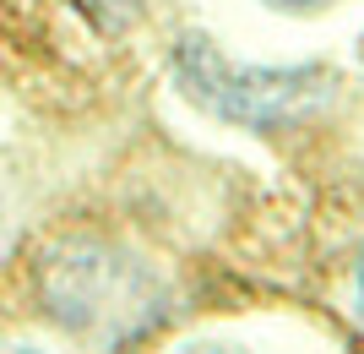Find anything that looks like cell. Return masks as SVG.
Listing matches in <instances>:
<instances>
[{"mask_svg":"<svg viewBox=\"0 0 364 354\" xmlns=\"http://www.w3.org/2000/svg\"><path fill=\"white\" fill-rule=\"evenodd\" d=\"M359 289H364V251H359Z\"/></svg>","mask_w":364,"mask_h":354,"instance_id":"cell-5","label":"cell"},{"mask_svg":"<svg viewBox=\"0 0 364 354\" xmlns=\"http://www.w3.org/2000/svg\"><path fill=\"white\" fill-rule=\"evenodd\" d=\"M71 6L87 16V28L104 33V38H120V33L147 11V0H71Z\"/></svg>","mask_w":364,"mask_h":354,"instance_id":"cell-2","label":"cell"},{"mask_svg":"<svg viewBox=\"0 0 364 354\" xmlns=\"http://www.w3.org/2000/svg\"><path fill=\"white\" fill-rule=\"evenodd\" d=\"M267 6H310V0H267Z\"/></svg>","mask_w":364,"mask_h":354,"instance_id":"cell-4","label":"cell"},{"mask_svg":"<svg viewBox=\"0 0 364 354\" xmlns=\"http://www.w3.org/2000/svg\"><path fill=\"white\" fill-rule=\"evenodd\" d=\"M185 354H240V349H228V343H191Z\"/></svg>","mask_w":364,"mask_h":354,"instance_id":"cell-3","label":"cell"},{"mask_svg":"<svg viewBox=\"0 0 364 354\" xmlns=\"http://www.w3.org/2000/svg\"><path fill=\"white\" fill-rule=\"evenodd\" d=\"M174 71H180L185 93L201 109H213L218 120L245 125V131H283L289 120L310 115L332 93V71L326 66H245L240 71L201 33L180 38Z\"/></svg>","mask_w":364,"mask_h":354,"instance_id":"cell-1","label":"cell"}]
</instances>
